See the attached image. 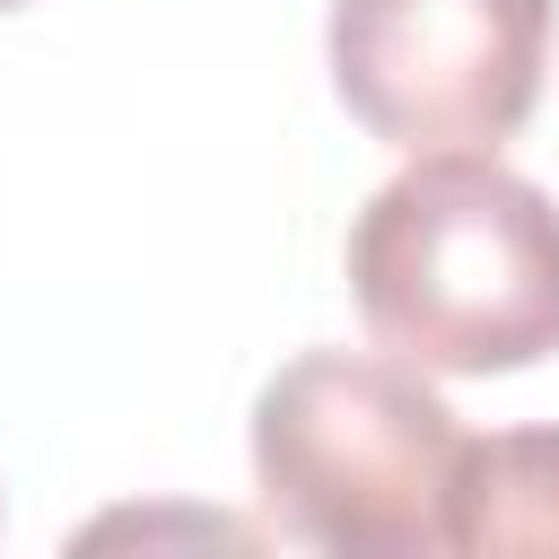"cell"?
<instances>
[{
  "label": "cell",
  "instance_id": "cell-3",
  "mask_svg": "<svg viewBox=\"0 0 559 559\" xmlns=\"http://www.w3.org/2000/svg\"><path fill=\"white\" fill-rule=\"evenodd\" d=\"M559 0H332L341 105L393 148H498L550 70Z\"/></svg>",
  "mask_w": 559,
  "mask_h": 559
},
{
  "label": "cell",
  "instance_id": "cell-5",
  "mask_svg": "<svg viewBox=\"0 0 559 559\" xmlns=\"http://www.w3.org/2000/svg\"><path fill=\"white\" fill-rule=\"evenodd\" d=\"M0 9H17V0H0Z\"/></svg>",
  "mask_w": 559,
  "mask_h": 559
},
{
  "label": "cell",
  "instance_id": "cell-1",
  "mask_svg": "<svg viewBox=\"0 0 559 559\" xmlns=\"http://www.w3.org/2000/svg\"><path fill=\"white\" fill-rule=\"evenodd\" d=\"M367 332L428 376H515L559 349V201L480 148H419L349 227Z\"/></svg>",
  "mask_w": 559,
  "mask_h": 559
},
{
  "label": "cell",
  "instance_id": "cell-2",
  "mask_svg": "<svg viewBox=\"0 0 559 559\" xmlns=\"http://www.w3.org/2000/svg\"><path fill=\"white\" fill-rule=\"evenodd\" d=\"M463 419L428 367L376 349H306L253 393V489L262 515L332 559H428L445 550V498Z\"/></svg>",
  "mask_w": 559,
  "mask_h": 559
},
{
  "label": "cell",
  "instance_id": "cell-4",
  "mask_svg": "<svg viewBox=\"0 0 559 559\" xmlns=\"http://www.w3.org/2000/svg\"><path fill=\"white\" fill-rule=\"evenodd\" d=\"M445 550L463 559L559 550V428L463 437L454 498H445Z\"/></svg>",
  "mask_w": 559,
  "mask_h": 559
}]
</instances>
